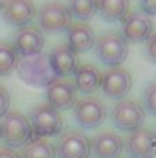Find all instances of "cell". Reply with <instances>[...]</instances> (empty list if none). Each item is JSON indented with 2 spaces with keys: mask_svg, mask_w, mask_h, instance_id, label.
Here are the masks:
<instances>
[{
  "mask_svg": "<svg viewBox=\"0 0 156 158\" xmlns=\"http://www.w3.org/2000/svg\"><path fill=\"white\" fill-rule=\"evenodd\" d=\"M0 132H2V142L9 149H22L33 140L30 119L18 110H9L0 119Z\"/></svg>",
  "mask_w": 156,
  "mask_h": 158,
  "instance_id": "1",
  "label": "cell"
},
{
  "mask_svg": "<svg viewBox=\"0 0 156 158\" xmlns=\"http://www.w3.org/2000/svg\"><path fill=\"white\" fill-rule=\"evenodd\" d=\"M17 74L26 85L37 86V88H46L51 81H55L57 76L53 74L48 55L37 53L31 57H20L17 64Z\"/></svg>",
  "mask_w": 156,
  "mask_h": 158,
  "instance_id": "2",
  "label": "cell"
},
{
  "mask_svg": "<svg viewBox=\"0 0 156 158\" xmlns=\"http://www.w3.org/2000/svg\"><path fill=\"white\" fill-rule=\"evenodd\" d=\"M28 119L31 123L33 138L59 136L63 132V127H64L61 112L57 109H53L51 105H48V103H40L37 107H33V110H31Z\"/></svg>",
  "mask_w": 156,
  "mask_h": 158,
  "instance_id": "3",
  "label": "cell"
},
{
  "mask_svg": "<svg viewBox=\"0 0 156 158\" xmlns=\"http://www.w3.org/2000/svg\"><path fill=\"white\" fill-rule=\"evenodd\" d=\"M74 119L81 129L94 131L107 119V105L97 96H84L74 103Z\"/></svg>",
  "mask_w": 156,
  "mask_h": 158,
  "instance_id": "4",
  "label": "cell"
},
{
  "mask_svg": "<svg viewBox=\"0 0 156 158\" xmlns=\"http://www.w3.org/2000/svg\"><path fill=\"white\" fill-rule=\"evenodd\" d=\"M94 48H96L97 59L103 64H107L109 68L119 66L129 55V42L117 31H109V33L101 35L99 39H96Z\"/></svg>",
  "mask_w": 156,
  "mask_h": 158,
  "instance_id": "5",
  "label": "cell"
},
{
  "mask_svg": "<svg viewBox=\"0 0 156 158\" xmlns=\"http://www.w3.org/2000/svg\"><path fill=\"white\" fill-rule=\"evenodd\" d=\"M37 24H39L40 31H48V33H59V31H66L74 22H72V13L68 9L66 4L53 0L48 2L37 11Z\"/></svg>",
  "mask_w": 156,
  "mask_h": 158,
  "instance_id": "6",
  "label": "cell"
},
{
  "mask_svg": "<svg viewBox=\"0 0 156 158\" xmlns=\"http://www.w3.org/2000/svg\"><path fill=\"white\" fill-rule=\"evenodd\" d=\"M145 109L142 103L134 101V99H119L110 110V119L123 132H132L140 127H143L145 123Z\"/></svg>",
  "mask_w": 156,
  "mask_h": 158,
  "instance_id": "7",
  "label": "cell"
},
{
  "mask_svg": "<svg viewBox=\"0 0 156 158\" xmlns=\"http://www.w3.org/2000/svg\"><path fill=\"white\" fill-rule=\"evenodd\" d=\"M154 24L142 11H129L121 19V37L127 42H145L153 35Z\"/></svg>",
  "mask_w": 156,
  "mask_h": 158,
  "instance_id": "8",
  "label": "cell"
},
{
  "mask_svg": "<svg viewBox=\"0 0 156 158\" xmlns=\"http://www.w3.org/2000/svg\"><path fill=\"white\" fill-rule=\"evenodd\" d=\"M59 158H90L92 147L90 138L81 131H66L61 134L59 143L55 145Z\"/></svg>",
  "mask_w": 156,
  "mask_h": 158,
  "instance_id": "9",
  "label": "cell"
},
{
  "mask_svg": "<svg viewBox=\"0 0 156 158\" xmlns=\"http://www.w3.org/2000/svg\"><path fill=\"white\" fill-rule=\"evenodd\" d=\"M125 142V151L129 158H154L156 156V132L153 129L140 127L129 132Z\"/></svg>",
  "mask_w": 156,
  "mask_h": 158,
  "instance_id": "10",
  "label": "cell"
},
{
  "mask_svg": "<svg viewBox=\"0 0 156 158\" xmlns=\"http://www.w3.org/2000/svg\"><path fill=\"white\" fill-rule=\"evenodd\" d=\"M99 88L103 90V94L110 99H125V96L130 92L132 88V76L129 70L116 66V68H109L105 74H101V85Z\"/></svg>",
  "mask_w": 156,
  "mask_h": 158,
  "instance_id": "11",
  "label": "cell"
},
{
  "mask_svg": "<svg viewBox=\"0 0 156 158\" xmlns=\"http://www.w3.org/2000/svg\"><path fill=\"white\" fill-rule=\"evenodd\" d=\"M76 86L70 79L57 77L46 86V103L51 105L53 109L61 110H68L74 107V103L77 101L76 98Z\"/></svg>",
  "mask_w": 156,
  "mask_h": 158,
  "instance_id": "12",
  "label": "cell"
},
{
  "mask_svg": "<svg viewBox=\"0 0 156 158\" xmlns=\"http://www.w3.org/2000/svg\"><path fill=\"white\" fill-rule=\"evenodd\" d=\"M44 33L40 31L39 26H24V28H18V31L15 33V39H13V46L18 53V57H31V55H37L42 53V48H44Z\"/></svg>",
  "mask_w": 156,
  "mask_h": 158,
  "instance_id": "13",
  "label": "cell"
},
{
  "mask_svg": "<svg viewBox=\"0 0 156 158\" xmlns=\"http://www.w3.org/2000/svg\"><path fill=\"white\" fill-rule=\"evenodd\" d=\"M0 9H2V19L9 26L17 28L28 26L37 15L35 4L31 0H6Z\"/></svg>",
  "mask_w": 156,
  "mask_h": 158,
  "instance_id": "14",
  "label": "cell"
},
{
  "mask_svg": "<svg viewBox=\"0 0 156 158\" xmlns=\"http://www.w3.org/2000/svg\"><path fill=\"white\" fill-rule=\"evenodd\" d=\"M90 147L94 158H121L125 142L114 131H103L90 140Z\"/></svg>",
  "mask_w": 156,
  "mask_h": 158,
  "instance_id": "15",
  "label": "cell"
},
{
  "mask_svg": "<svg viewBox=\"0 0 156 158\" xmlns=\"http://www.w3.org/2000/svg\"><path fill=\"white\" fill-rule=\"evenodd\" d=\"M50 66L57 77H70L76 74L79 66L77 53L68 48V44H57L50 53H48Z\"/></svg>",
  "mask_w": 156,
  "mask_h": 158,
  "instance_id": "16",
  "label": "cell"
},
{
  "mask_svg": "<svg viewBox=\"0 0 156 158\" xmlns=\"http://www.w3.org/2000/svg\"><path fill=\"white\" fill-rule=\"evenodd\" d=\"M66 44L76 53H84L94 48L96 33L86 22H76L66 30Z\"/></svg>",
  "mask_w": 156,
  "mask_h": 158,
  "instance_id": "17",
  "label": "cell"
},
{
  "mask_svg": "<svg viewBox=\"0 0 156 158\" xmlns=\"http://www.w3.org/2000/svg\"><path fill=\"white\" fill-rule=\"evenodd\" d=\"M101 85V72L94 64H79L74 74V86L81 94H94Z\"/></svg>",
  "mask_w": 156,
  "mask_h": 158,
  "instance_id": "18",
  "label": "cell"
},
{
  "mask_svg": "<svg viewBox=\"0 0 156 158\" xmlns=\"http://www.w3.org/2000/svg\"><path fill=\"white\" fill-rule=\"evenodd\" d=\"M130 11V0H97V13L107 22H117Z\"/></svg>",
  "mask_w": 156,
  "mask_h": 158,
  "instance_id": "19",
  "label": "cell"
},
{
  "mask_svg": "<svg viewBox=\"0 0 156 158\" xmlns=\"http://www.w3.org/2000/svg\"><path fill=\"white\" fill-rule=\"evenodd\" d=\"M20 158H57L55 145L48 138H33L28 145L22 147Z\"/></svg>",
  "mask_w": 156,
  "mask_h": 158,
  "instance_id": "20",
  "label": "cell"
},
{
  "mask_svg": "<svg viewBox=\"0 0 156 158\" xmlns=\"http://www.w3.org/2000/svg\"><path fill=\"white\" fill-rule=\"evenodd\" d=\"M18 53L15 46L7 40H0V77L9 76L18 64Z\"/></svg>",
  "mask_w": 156,
  "mask_h": 158,
  "instance_id": "21",
  "label": "cell"
},
{
  "mask_svg": "<svg viewBox=\"0 0 156 158\" xmlns=\"http://www.w3.org/2000/svg\"><path fill=\"white\" fill-rule=\"evenodd\" d=\"M68 9L72 19L76 17L79 22H86L97 13V0H68Z\"/></svg>",
  "mask_w": 156,
  "mask_h": 158,
  "instance_id": "22",
  "label": "cell"
},
{
  "mask_svg": "<svg viewBox=\"0 0 156 158\" xmlns=\"http://www.w3.org/2000/svg\"><path fill=\"white\" fill-rule=\"evenodd\" d=\"M143 109L145 112L156 116V83H151L143 92Z\"/></svg>",
  "mask_w": 156,
  "mask_h": 158,
  "instance_id": "23",
  "label": "cell"
},
{
  "mask_svg": "<svg viewBox=\"0 0 156 158\" xmlns=\"http://www.w3.org/2000/svg\"><path fill=\"white\" fill-rule=\"evenodd\" d=\"M145 55L151 63L156 64V33L153 31V35L145 40Z\"/></svg>",
  "mask_w": 156,
  "mask_h": 158,
  "instance_id": "24",
  "label": "cell"
},
{
  "mask_svg": "<svg viewBox=\"0 0 156 158\" xmlns=\"http://www.w3.org/2000/svg\"><path fill=\"white\" fill-rule=\"evenodd\" d=\"M9 103H11V99H9L7 90L4 86H0V119L9 112Z\"/></svg>",
  "mask_w": 156,
  "mask_h": 158,
  "instance_id": "25",
  "label": "cell"
},
{
  "mask_svg": "<svg viewBox=\"0 0 156 158\" xmlns=\"http://www.w3.org/2000/svg\"><path fill=\"white\" fill-rule=\"evenodd\" d=\"M142 6V13H145L147 17L156 15V0H140Z\"/></svg>",
  "mask_w": 156,
  "mask_h": 158,
  "instance_id": "26",
  "label": "cell"
},
{
  "mask_svg": "<svg viewBox=\"0 0 156 158\" xmlns=\"http://www.w3.org/2000/svg\"><path fill=\"white\" fill-rule=\"evenodd\" d=\"M0 158H20V156L15 149H9V147L4 145V147H0Z\"/></svg>",
  "mask_w": 156,
  "mask_h": 158,
  "instance_id": "27",
  "label": "cell"
},
{
  "mask_svg": "<svg viewBox=\"0 0 156 158\" xmlns=\"http://www.w3.org/2000/svg\"><path fill=\"white\" fill-rule=\"evenodd\" d=\"M4 2H6V0H0V7H2V6H4Z\"/></svg>",
  "mask_w": 156,
  "mask_h": 158,
  "instance_id": "28",
  "label": "cell"
},
{
  "mask_svg": "<svg viewBox=\"0 0 156 158\" xmlns=\"http://www.w3.org/2000/svg\"><path fill=\"white\" fill-rule=\"evenodd\" d=\"M0 142H2V132H0Z\"/></svg>",
  "mask_w": 156,
  "mask_h": 158,
  "instance_id": "29",
  "label": "cell"
}]
</instances>
